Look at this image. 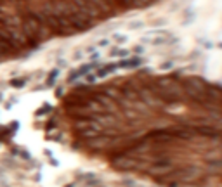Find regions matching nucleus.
<instances>
[{
  "instance_id": "f257e3e1",
  "label": "nucleus",
  "mask_w": 222,
  "mask_h": 187,
  "mask_svg": "<svg viewBox=\"0 0 222 187\" xmlns=\"http://www.w3.org/2000/svg\"><path fill=\"white\" fill-rule=\"evenodd\" d=\"M172 170V165L167 163V161H162V163H156L149 168L151 173H165V172H170Z\"/></svg>"
}]
</instances>
